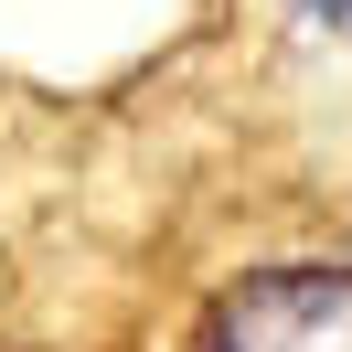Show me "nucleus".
Masks as SVG:
<instances>
[{
	"label": "nucleus",
	"mask_w": 352,
	"mask_h": 352,
	"mask_svg": "<svg viewBox=\"0 0 352 352\" xmlns=\"http://www.w3.org/2000/svg\"><path fill=\"white\" fill-rule=\"evenodd\" d=\"M299 11H309L320 32H342V43H352V0H299Z\"/></svg>",
	"instance_id": "2"
},
{
	"label": "nucleus",
	"mask_w": 352,
	"mask_h": 352,
	"mask_svg": "<svg viewBox=\"0 0 352 352\" xmlns=\"http://www.w3.org/2000/svg\"><path fill=\"white\" fill-rule=\"evenodd\" d=\"M192 352H352V267H256V278H235Z\"/></svg>",
	"instance_id": "1"
}]
</instances>
